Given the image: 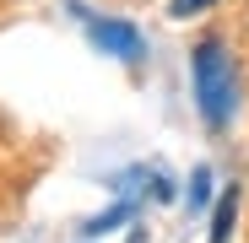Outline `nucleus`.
Instances as JSON below:
<instances>
[{"mask_svg": "<svg viewBox=\"0 0 249 243\" xmlns=\"http://www.w3.org/2000/svg\"><path fill=\"white\" fill-rule=\"evenodd\" d=\"M190 76H195V108L212 130H222L233 119V103H238V70L222 49V38H200L195 54H190Z\"/></svg>", "mask_w": 249, "mask_h": 243, "instance_id": "1", "label": "nucleus"}, {"mask_svg": "<svg viewBox=\"0 0 249 243\" xmlns=\"http://www.w3.org/2000/svg\"><path fill=\"white\" fill-rule=\"evenodd\" d=\"M87 32L103 54H119V60H141V32L130 22H114V16H87Z\"/></svg>", "mask_w": 249, "mask_h": 243, "instance_id": "2", "label": "nucleus"}, {"mask_svg": "<svg viewBox=\"0 0 249 243\" xmlns=\"http://www.w3.org/2000/svg\"><path fill=\"white\" fill-rule=\"evenodd\" d=\"M233 222H238V189H222V200H217V211H212V243H228Z\"/></svg>", "mask_w": 249, "mask_h": 243, "instance_id": "3", "label": "nucleus"}, {"mask_svg": "<svg viewBox=\"0 0 249 243\" xmlns=\"http://www.w3.org/2000/svg\"><path fill=\"white\" fill-rule=\"evenodd\" d=\"M124 216H130V200H119L114 211H103V216H92V222H87V232H92V238H98V232H114V227H124Z\"/></svg>", "mask_w": 249, "mask_h": 243, "instance_id": "4", "label": "nucleus"}, {"mask_svg": "<svg viewBox=\"0 0 249 243\" xmlns=\"http://www.w3.org/2000/svg\"><path fill=\"white\" fill-rule=\"evenodd\" d=\"M206 200H212V168H195V173H190V206L200 211Z\"/></svg>", "mask_w": 249, "mask_h": 243, "instance_id": "5", "label": "nucleus"}, {"mask_svg": "<svg viewBox=\"0 0 249 243\" xmlns=\"http://www.w3.org/2000/svg\"><path fill=\"white\" fill-rule=\"evenodd\" d=\"M206 6H212V0H174L168 11H174V16H195V11H206Z\"/></svg>", "mask_w": 249, "mask_h": 243, "instance_id": "6", "label": "nucleus"}]
</instances>
